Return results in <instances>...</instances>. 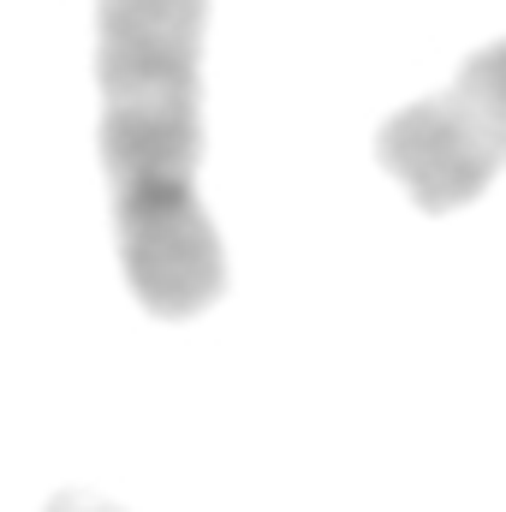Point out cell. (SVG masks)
<instances>
[{
  "label": "cell",
  "mask_w": 506,
  "mask_h": 512,
  "mask_svg": "<svg viewBox=\"0 0 506 512\" xmlns=\"http://www.w3.org/2000/svg\"><path fill=\"white\" fill-rule=\"evenodd\" d=\"M203 24L209 0H96V143L120 268L161 322H191L227 292L221 233L197 197Z\"/></svg>",
  "instance_id": "cell-1"
},
{
  "label": "cell",
  "mask_w": 506,
  "mask_h": 512,
  "mask_svg": "<svg viewBox=\"0 0 506 512\" xmlns=\"http://www.w3.org/2000/svg\"><path fill=\"white\" fill-rule=\"evenodd\" d=\"M376 161L423 215H453L506 167V36L376 131Z\"/></svg>",
  "instance_id": "cell-2"
},
{
  "label": "cell",
  "mask_w": 506,
  "mask_h": 512,
  "mask_svg": "<svg viewBox=\"0 0 506 512\" xmlns=\"http://www.w3.org/2000/svg\"><path fill=\"white\" fill-rule=\"evenodd\" d=\"M42 512H120V507H114V501H102V495H90V489H60Z\"/></svg>",
  "instance_id": "cell-3"
}]
</instances>
